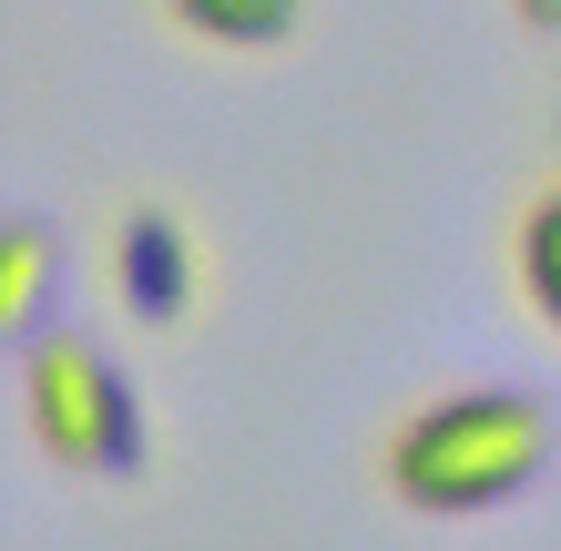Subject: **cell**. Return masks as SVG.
<instances>
[{
    "label": "cell",
    "instance_id": "52a82bcc",
    "mask_svg": "<svg viewBox=\"0 0 561 551\" xmlns=\"http://www.w3.org/2000/svg\"><path fill=\"white\" fill-rule=\"evenodd\" d=\"M520 11V31H561V0H511Z\"/></svg>",
    "mask_w": 561,
    "mask_h": 551
},
{
    "label": "cell",
    "instance_id": "3957f363",
    "mask_svg": "<svg viewBox=\"0 0 561 551\" xmlns=\"http://www.w3.org/2000/svg\"><path fill=\"white\" fill-rule=\"evenodd\" d=\"M113 297L144 337H174L194 317V236L174 205H123L113 225Z\"/></svg>",
    "mask_w": 561,
    "mask_h": 551
},
{
    "label": "cell",
    "instance_id": "6da1fadb",
    "mask_svg": "<svg viewBox=\"0 0 561 551\" xmlns=\"http://www.w3.org/2000/svg\"><path fill=\"white\" fill-rule=\"evenodd\" d=\"M551 439L561 429L531 388H449V399H428L388 429L378 480L419 521H480V510H511L551 470Z\"/></svg>",
    "mask_w": 561,
    "mask_h": 551
},
{
    "label": "cell",
    "instance_id": "7a4b0ae2",
    "mask_svg": "<svg viewBox=\"0 0 561 551\" xmlns=\"http://www.w3.org/2000/svg\"><path fill=\"white\" fill-rule=\"evenodd\" d=\"M21 409H31V429H42V449L61 470H82V480H134L144 449H153L123 358L92 347L82 328H51V337L21 347Z\"/></svg>",
    "mask_w": 561,
    "mask_h": 551
},
{
    "label": "cell",
    "instance_id": "277c9868",
    "mask_svg": "<svg viewBox=\"0 0 561 551\" xmlns=\"http://www.w3.org/2000/svg\"><path fill=\"white\" fill-rule=\"evenodd\" d=\"M51 286H61V236L42 215H11L0 225V337L11 347L51 337Z\"/></svg>",
    "mask_w": 561,
    "mask_h": 551
},
{
    "label": "cell",
    "instance_id": "5b68a950",
    "mask_svg": "<svg viewBox=\"0 0 561 551\" xmlns=\"http://www.w3.org/2000/svg\"><path fill=\"white\" fill-rule=\"evenodd\" d=\"M163 21L205 51H286L307 31V0H163Z\"/></svg>",
    "mask_w": 561,
    "mask_h": 551
},
{
    "label": "cell",
    "instance_id": "8992f818",
    "mask_svg": "<svg viewBox=\"0 0 561 551\" xmlns=\"http://www.w3.org/2000/svg\"><path fill=\"white\" fill-rule=\"evenodd\" d=\"M511 276H520V297H531V317L561 337V184L520 205V225H511Z\"/></svg>",
    "mask_w": 561,
    "mask_h": 551
}]
</instances>
